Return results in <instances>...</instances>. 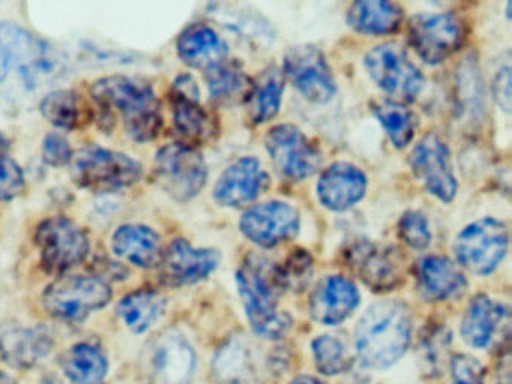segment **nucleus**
I'll return each mask as SVG.
<instances>
[{
    "label": "nucleus",
    "instance_id": "obj_1",
    "mask_svg": "<svg viewBox=\"0 0 512 384\" xmlns=\"http://www.w3.org/2000/svg\"><path fill=\"white\" fill-rule=\"evenodd\" d=\"M92 96L101 108V120L118 113L125 131L139 143L154 140L163 126L161 105L154 89L140 78L112 75L92 84Z\"/></svg>",
    "mask_w": 512,
    "mask_h": 384
},
{
    "label": "nucleus",
    "instance_id": "obj_2",
    "mask_svg": "<svg viewBox=\"0 0 512 384\" xmlns=\"http://www.w3.org/2000/svg\"><path fill=\"white\" fill-rule=\"evenodd\" d=\"M62 57L49 42L25 27L0 23V83L35 90L61 74Z\"/></svg>",
    "mask_w": 512,
    "mask_h": 384
},
{
    "label": "nucleus",
    "instance_id": "obj_3",
    "mask_svg": "<svg viewBox=\"0 0 512 384\" xmlns=\"http://www.w3.org/2000/svg\"><path fill=\"white\" fill-rule=\"evenodd\" d=\"M412 335L410 314L403 303L383 300L367 309L355 330V345L362 365L385 369L406 353Z\"/></svg>",
    "mask_w": 512,
    "mask_h": 384
},
{
    "label": "nucleus",
    "instance_id": "obj_4",
    "mask_svg": "<svg viewBox=\"0 0 512 384\" xmlns=\"http://www.w3.org/2000/svg\"><path fill=\"white\" fill-rule=\"evenodd\" d=\"M236 281L254 332L271 339L283 336L292 320L278 309V297L283 290L278 284L277 267L265 258L251 255L238 270Z\"/></svg>",
    "mask_w": 512,
    "mask_h": 384
},
{
    "label": "nucleus",
    "instance_id": "obj_5",
    "mask_svg": "<svg viewBox=\"0 0 512 384\" xmlns=\"http://www.w3.org/2000/svg\"><path fill=\"white\" fill-rule=\"evenodd\" d=\"M70 171L77 186L95 192L128 188L142 176V167L136 159L94 144L74 152Z\"/></svg>",
    "mask_w": 512,
    "mask_h": 384
},
{
    "label": "nucleus",
    "instance_id": "obj_6",
    "mask_svg": "<svg viewBox=\"0 0 512 384\" xmlns=\"http://www.w3.org/2000/svg\"><path fill=\"white\" fill-rule=\"evenodd\" d=\"M41 266L50 275H64L79 266L91 251V240L79 224L67 216L44 219L35 231Z\"/></svg>",
    "mask_w": 512,
    "mask_h": 384
},
{
    "label": "nucleus",
    "instance_id": "obj_7",
    "mask_svg": "<svg viewBox=\"0 0 512 384\" xmlns=\"http://www.w3.org/2000/svg\"><path fill=\"white\" fill-rule=\"evenodd\" d=\"M112 288L95 276H64L44 291L43 303L52 317L64 321H82L112 300Z\"/></svg>",
    "mask_w": 512,
    "mask_h": 384
},
{
    "label": "nucleus",
    "instance_id": "obj_8",
    "mask_svg": "<svg viewBox=\"0 0 512 384\" xmlns=\"http://www.w3.org/2000/svg\"><path fill=\"white\" fill-rule=\"evenodd\" d=\"M155 177L170 197L184 203L193 200L205 188L208 167L193 146L167 144L155 156Z\"/></svg>",
    "mask_w": 512,
    "mask_h": 384
},
{
    "label": "nucleus",
    "instance_id": "obj_9",
    "mask_svg": "<svg viewBox=\"0 0 512 384\" xmlns=\"http://www.w3.org/2000/svg\"><path fill=\"white\" fill-rule=\"evenodd\" d=\"M365 68L377 86L400 104L413 101L424 87L421 71L395 44L377 45L368 51Z\"/></svg>",
    "mask_w": 512,
    "mask_h": 384
},
{
    "label": "nucleus",
    "instance_id": "obj_10",
    "mask_svg": "<svg viewBox=\"0 0 512 384\" xmlns=\"http://www.w3.org/2000/svg\"><path fill=\"white\" fill-rule=\"evenodd\" d=\"M508 228L494 218L479 219L467 225L455 242L458 261L470 272L488 275L508 251Z\"/></svg>",
    "mask_w": 512,
    "mask_h": 384
},
{
    "label": "nucleus",
    "instance_id": "obj_11",
    "mask_svg": "<svg viewBox=\"0 0 512 384\" xmlns=\"http://www.w3.org/2000/svg\"><path fill=\"white\" fill-rule=\"evenodd\" d=\"M409 39L424 62L437 65L463 44V21L451 12L415 15L409 23Z\"/></svg>",
    "mask_w": 512,
    "mask_h": 384
},
{
    "label": "nucleus",
    "instance_id": "obj_12",
    "mask_svg": "<svg viewBox=\"0 0 512 384\" xmlns=\"http://www.w3.org/2000/svg\"><path fill=\"white\" fill-rule=\"evenodd\" d=\"M347 261L356 276L373 291L394 290L404 273V257L395 246L359 240L347 251Z\"/></svg>",
    "mask_w": 512,
    "mask_h": 384
},
{
    "label": "nucleus",
    "instance_id": "obj_13",
    "mask_svg": "<svg viewBox=\"0 0 512 384\" xmlns=\"http://www.w3.org/2000/svg\"><path fill=\"white\" fill-rule=\"evenodd\" d=\"M266 149L281 176L302 180L319 170V149L293 125H277L266 135Z\"/></svg>",
    "mask_w": 512,
    "mask_h": 384
},
{
    "label": "nucleus",
    "instance_id": "obj_14",
    "mask_svg": "<svg viewBox=\"0 0 512 384\" xmlns=\"http://www.w3.org/2000/svg\"><path fill=\"white\" fill-rule=\"evenodd\" d=\"M284 74L308 101L325 104L335 95L331 68L314 45L290 48L284 57Z\"/></svg>",
    "mask_w": 512,
    "mask_h": 384
},
{
    "label": "nucleus",
    "instance_id": "obj_15",
    "mask_svg": "<svg viewBox=\"0 0 512 384\" xmlns=\"http://www.w3.org/2000/svg\"><path fill=\"white\" fill-rule=\"evenodd\" d=\"M239 225L250 242L262 248H274L298 234L299 213L284 201H266L250 207Z\"/></svg>",
    "mask_w": 512,
    "mask_h": 384
},
{
    "label": "nucleus",
    "instance_id": "obj_16",
    "mask_svg": "<svg viewBox=\"0 0 512 384\" xmlns=\"http://www.w3.org/2000/svg\"><path fill=\"white\" fill-rule=\"evenodd\" d=\"M410 167L424 183L427 191L439 200L449 203L457 194V179L452 171L448 147L437 135L422 138L410 153Z\"/></svg>",
    "mask_w": 512,
    "mask_h": 384
},
{
    "label": "nucleus",
    "instance_id": "obj_17",
    "mask_svg": "<svg viewBox=\"0 0 512 384\" xmlns=\"http://www.w3.org/2000/svg\"><path fill=\"white\" fill-rule=\"evenodd\" d=\"M220 264V252L194 248L185 239H176L163 252L160 269L164 284L172 287L196 284L208 278Z\"/></svg>",
    "mask_w": 512,
    "mask_h": 384
},
{
    "label": "nucleus",
    "instance_id": "obj_18",
    "mask_svg": "<svg viewBox=\"0 0 512 384\" xmlns=\"http://www.w3.org/2000/svg\"><path fill=\"white\" fill-rule=\"evenodd\" d=\"M149 363L157 384H188L196 368V354L181 333L166 332L152 344Z\"/></svg>",
    "mask_w": 512,
    "mask_h": 384
},
{
    "label": "nucleus",
    "instance_id": "obj_19",
    "mask_svg": "<svg viewBox=\"0 0 512 384\" xmlns=\"http://www.w3.org/2000/svg\"><path fill=\"white\" fill-rule=\"evenodd\" d=\"M268 185V174L259 159L245 156L224 170L214 189L221 206L241 207L251 203Z\"/></svg>",
    "mask_w": 512,
    "mask_h": 384
},
{
    "label": "nucleus",
    "instance_id": "obj_20",
    "mask_svg": "<svg viewBox=\"0 0 512 384\" xmlns=\"http://www.w3.org/2000/svg\"><path fill=\"white\" fill-rule=\"evenodd\" d=\"M367 191V177L355 165L335 162L326 168L317 182V197L329 210L341 212L362 200Z\"/></svg>",
    "mask_w": 512,
    "mask_h": 384
},
{
    "label": "nucleus",
    "instance_id": "obj_21",
    "mask_svg": "<svg viewBox=\"0 0 512 384\" xmlns=\"http://www.w3.org/2000/svg\"><path fill=\"white\" fill-rule=\"evenodd\" d=\"M358 305V290L349 279L326 276L311 294L310 312L319 323L335 326L347 320Z\"/></svg>",
    "mask_w": 512,
    "mask_h": 384
},
{
    "label": "nucleus",
    "instance_id": "obj_22",
    "mask_svg": "<svg viewBox=\"0 0 512 384\" xmlns=\"http://www.w3.org/2000/svg\"><path fill=\"white\" fill-rule=\"evenodd\" d=\"M52 333L44 327L14 326L0 332V357L17 369L40 363L52 351Z\"/></svg>",
    "mask_w": 512,
    "mask_h": 384
},
{
    "label": "nucleus",
    "instance_id": "obj_23",
    "mask_svg": "<svg viewBox=\"0 0 512 384\" xmlns=\"http://www.w3.org/2000/svg\"><path fill=\"white\" fill-rule=\"evenodd\" d=\"M112 249L118 257L142 269L160 266L164 252L160 234L142 224L121 225L113 233Z\"/></svg>",
    "mask_w": 512,
    "mask_h": 384
},
{
    "label": "nucleus",
    "instance_id": "obj_24",
    "mask_svg": "<svg viewBox=\"0 0 512 384\" xmlns=\"http://www.w3.org/2000/svg\"><path fill=\"white\" fill-rule=\"evenodd\" d=\"M178 53L191 68L208 72L226 62L227 44L212 27L196 23L179 36Z\"/></svg>",
    "mask_w": 512,
    "mask_h": 384
},
{
    "label": "nucleus",
    "instance_id": "obj_25",
    "mask_svg": "<svg viewBox=\"0 0 512 384\" xmlns=\"http://www.w3.org/2000/svg\"><path fill=\"white\" fill-rule=\"evenodd\" d=\"M418 284L427 299L446 300L460 293L467 282L449 258L430 255L419 261Z\"/></svg>",
    "mask_w": 512,
    "mask_h": 384
},
{
    "label": "nucleus",
    "instance_id": "obj_26",
    "mask_svg": "<svg viewBox=\"0 0 512 384\" xmlns=\"http://www.w3.org/2000/svg\"><path fill=\"white\" fill-rule=\"evenodd\" d=\"M173 126L187 146L206 143L215 132L211 114L200 105V98L170 92Z\"/></svg>",
    "mask_w": 512,
    "mask_h": 384
},
{
    "label": "nucleus",
    "instance_id": "obj_27",
    "mask_svg": "<svg viewBox=\"0 0 512 384\" xmlns=\"http://www.w3.org/2000/svg\"><path fill=\"white\" fill-rule=\"evenodd\" d=\"M508 311L484 294L473 297L461 323V336L475 348L487 347Z\"/></svg>",
    "mask_w": 512,
    "mask_h": 384
},
{
    "label": "nucleus",
    "instance_id": "obj_28",
    "mask_svg": "<svg viewBox=\"0 0 512 384\" xmlns=\"http://www.w3.org/2000/svg\"><path fill=\"white\" fill-rule=\"evenodd\" d=\"M40 110L53 126L65 131L83 128L94 119L92 108L85 98L70 89L53 90L44 96Z\"/></svg>",
    "mask_w": 512,
    "mask_h": 384
},
{
    "label": "nucleus",
    "instance_id": "obj_29",
    "mask_svg": "<svg viewBox=\"0 0 512 384\" xmlns=\"http://www.w3.org/2000/svg\"><path fill=\"white\" fill-rule=\"evenodd\" d=\"M403 20V11L397 3L385 0H361L352 3L347 21L356 32L365 35H386L395 32Z\"/></svg>",
    "mask_w": 512,
    "mask_h": 384
},
{
    "label": "nucleus",
    "instance_id": "obj_30",
    "mask_svg": "<svg viewBox=\"0 0 512 384\" xmlns=\"http://www.w3.org/2000/svg\"><path fill=\"white\" fill-rule=\"evenodd\" d=\"M284 92V75L277 68L265 69L251 83L245 101L248 116L254 123H265L277 116L281 107Z\"/></svg>",
    "mask_w": 512,
    "mask_h": 384
},
{
    "label": "nucleus",
    "instance_id": "obj_31",
    "mask_svg": "<svg viewBox=\"0 0 512 384\" xmlns=\"http://www.w3.org/2000/svg\"><path fill=\"white\" fill-rule=\"evenodd\" d=\"M167 299L155 290H139L119 302L118 312L125 326L134 333L151 329L166 311Z\"/></svg>",
    "mask_w": 512,
    "mask_h": 384
},
{
    "label": "nucleus",
    "instance_id": "obj_32",
    "mask_svg": "<svg viewBox=\"0 0 512 384\" xmlns=\"http://www.w3.org/2000/svg\"><path fill=\"white\" fill-rule=\"evenodd\" d=\"M62 368L73 384H103L109 362L98 345L83 342L65 353Z\"/></svg>",
    "mask_w": 512,
    "mask_h": 384
},
{
    "label": "nucleus",
    "instance_id": "obj_33",
    "mask_svg": "<svg viewBox=\"0 0 512 384\" xmlns=\"http://www.w3.org/2000/svg\"><path fill=\"white\" fill-rule=\"evenodd\" d=\"M373 111L395 147L403 149L412 141L415 135L416 117L409 108L404 107L400 102L380 99L374 102Z\"/></svg>",
    "mask_w": 512,
    "mask_h": 384
},
{
    "label": "nucleus",
    "instance_id": "obj_34",
    "mask_svg": "<svg viewBox=\"0 0 512 384\" xmlns=\"http://www.w3.org/2000/svg\"><path fill=\"white\" fill-rule=\"evenodd\" d=\"M251 83L238 63L224 62L208 71V87L211 98L220 104H233L245 98Z\"/></svg>",
    "mask_w": 512,
    "mask_h": 384
},
{
    "label": "nucleus",
    "instance_id": "obj_35",
    "mask_svg": "<svg viewBox=\"0 0 512 384\" xmlns=\"http://www.w3.org/2000/svg\"><path fill=\"white\" fill-rule=\"evenodd\" d=\"M313 354L317 369L325 375L343 374L352 365L346 345L335 336L323 335L314 339Z\"/></svg>",
    "mask_w": 512,
    "mask_h": 384
},
{
    "label": "nucleus",
    "instance_id": "obj_36",
    "mask_svg": "<svg viewBox=\"0 0 512 384\" xmlns=\"http://www.w3.org/2000/svg\"><path fill=\"white\" fill-rule=\"evenodd\" d=\"M313 276V258L304 249H296L277 267V279L281 290L302 291Z\"/></svg>",
    "mask_w": 512,
    "mask_h": 384
},
{
    "label": "nucleus",
    "instance_id": "obj_37",
    "mask_svg": "<svg viewBox=\"0 0 512 384\" xmlns=\"http://www.w3.org/2000/svg\"><path fill=\"white\" fill-rule=\"evenodd\" d=\"M398 233L403 242L413 249H425L431 243V231L427 218L415 210H410L401 216Z\"/></svg>",
    "mask_w": 512,
    "mask_h": 384
},
{
    "label": "nucleus",
    "instance_id": "obj_38",
    "mask_svg": "<svg viewBox=\"0 0 512 384\" xmlns=\"http://www.w3.org/2000/svg\"><path fill=\"white\" fill-rule=\"evenodd\" d=\"M26 188L25 174L22 167L5 155L0 158V203L14 200L23 194Z\"/></svg>",
    "mask_w": 512,
    "mask_h": 384
},
{
    "label": "nucleus",
    "instance_id": "obj_39",
    "mask_svg": "<svg viewBox=\"0 0 512 384\" xmlns=\"http://www.w3.org/2000/svg\"><path fill=\"white\" fill-rule=\"evenodd\" d=\"M41 153H43V159L47 165L59 168L70 165L74 150L65 135L59 134V132H49L44 137Z\"/></svg>",
    "mask_w": 512,
    "mask_h": 384
},
{
    "label": "nucleus",
    "instance_id": "obj_40",
    "mask_svg": "<svg viewBox=\"0 0 512 384\" xmlns=\"http://www.w3.org/2000/svg\"><path fill=\"white\" fill-rule=\"evenodd\" d=\"M452 383L484 384V366L467 354H457L451 362Z\"/></svg>",
    "mask_w": 512,
    "mask_h": 384
},
{
    "label": "nucleus",
    "instance_id": "obj_41",
    "mask_svg": "<svg viewBox=\"0 0 512 384\" xmlns=\"http://www.w3.org/2000/svg\"><path fill=\"white\" fill-rule=\"evenodd\" d=\"M449 336L443 329L434 330L424 341L425 362L431 371H439V363H442L443 356L448 350Z\"/></svg>",
    "mask_w": 512,
    "mask_h": 384
},
{
    "label": "nucleus",
    "instance_id": "obj_42",
    "mask_svg": "<svg viewBox=\"0 0 512 384\" xmlns=\"http://www.w3.org/2000/svg\"><path fill=\"white\" fill-rule=\"evenodd\" d=\"M493 93L499 107L509 113L511 110V71L508 66L497 72L493 83Z\"/></svg>",
    "mask_w": 512,
    "mask_h": 384
},
{
    "label": "nucleus",
    "instance_id": "obj_43",
    "mask_svg": "<svg viewBox=\"0 0 512 384\" xmlns=\"http://www.w3.org/2000/svg\"><path fill=\"white\" fill-rule=\"evenodd\" d=\"M499 375H497V384H511V374H509V362L506 359L505 368H500Z\"/></svg>",
    "mask_w": 512,
    "mask_h": 384
},
{
    "label": "nucleus",
    "instance_id": "obj_44",
    "mask_svg": "<svg viewBox=\"0 0 512 384\" xmlns=\"http://www.w3.org/2000/svg\"><path fill=\"white\" fill-rule=\"evenodd\" d=\"M290 384H325L322 383V381L317 380V378L314 377H307V375H304V377H298L296 380H293Z\"/></svg>",
    "mask_w": 512,
    "mask_h": 384
},
{
    "label": "nucleus",
    "instance_id": "obj_45",
    "mask_svg": "<svg viewBox=\"0 0 512 384\" xmlns=\"http://www.w3.org/2000/svg\"><path fill=\"white\" fill-rule=\"evenodd\" d=\"M8 150H10V141L4 134H0V158L8 155Z\"/></svg>",
    "mask_w": 512,
    "mask_h": 384
},
{
    "label": "nucleus",
    "instance_id": "obj_46",
    "mask_svg": "<svg viewBox=\"0 0 512 384\" xmlns=\"http://www.w3.org/2000/svg\"><path fill=\"white\" fill-rule=\"evenodd\" d=\"M0 384H17V381L5 372L0 371Z\"/></svg>",
    "mask_w": 512,
    "mask_h": 384
},
{
    "label": "nucleus",
    "instance_id": "obj_47",
    "mask_svg": "<svg viewBox=\"0 0 512 384\" xmlns=\"http://www.w3.org/2000/svg\"><path fill=\"white\" fill-rule=\"evenodd\" d=\"M43 384H61V381H59L56 377H47L44 378Z\"/></svg>",
    "mask_w": 512,
    "mask_h": 384
}]
</instances>
